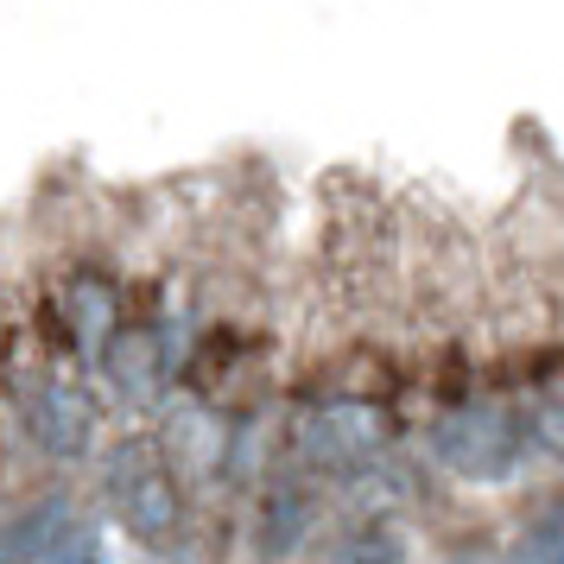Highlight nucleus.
<instances>
[{"instance_id":"nucleus-1","label":"nucleus","mask_w":564,"mask_h":564,"mask_svg":"<svg viewBox=\"0 0 564 564\" xmlns=\"http://www.w3.org/2000/svg\"><path fill=\"white\" fill-rule=\"evenodd\" d=\"M425 451L437 469H451L463 482H501L527 463L533 432H527V412H513L508 400H451L437 412Z\"/></svg>"},{"instance_id":"nucleus-2","label":"nucleus","mask_w":564,"mask_h":564,"mask_svg":"<svg viewBox=\"0 0 564 564\" xmlns=\"http://www.w3.org/2000/svg\"><path fill=\"white\" fill-rule=\"evenodd\" d=\"M102 501L140 545H165L184 527L178 469L159 457V444H108L102 451Z\"/></svg>"},{"instance_id":"nucleus-3","label":"nucleus","mask_w":564,"mask_h":564,"mask_svg":"<svg viewBox=\"0 0 564 564\" xmlns=\"http://www.w3.org/2000/svg\"><path fill=\"white\" fill-rule=\"evenodd\" d=\"M0 387H7L13 425L26 432V444L39 457L70 463L83 451H96V406L57 368H32V375H13V381H0Z\"/></svg>"},{"instance_id":"nucleus-4","label":"nucleus","mask_w":564,"mask_h":564,"mask_svg":"<svg viewBox=\"0 0 564 564\" xmlns=\"http://www.w3.org/2000/svg\"><path fill=\"white\" fill-rule=\"evenodd\" d=\"M311 482H267L254 508V552L260 558H292L299 545L311 539Z\"/></svg>"},{"instance_id":"nucleus-5","label":"nucleus","mask_w":564,"mask_h":564,"mask_svg":"<svg viewBox=\"0 0 564 564\" xmlns=\"http://www.w3.org/2000/svg\"><path fill=\"white\" fill-rule=\"evenodd\" d=\"M508 564H564V501H552V508H539L527 527H520V539H513V558Z\"/></svg>"},{"instance_id":"nucleus-6","label":"nucleus","mask_w":564,"mask_h":564,"mask_svg":"<svg viewBox=\"0 0 564 564\" xmlns=\"http://www.w3.org/2000/svg\"><path fill=\"white\" fill-rule=\"evenodd\" d=\"M527 432H533L539 457L564 463V393H552V400H539V406L527 412Z\"/></svg>"}]
</instances>
